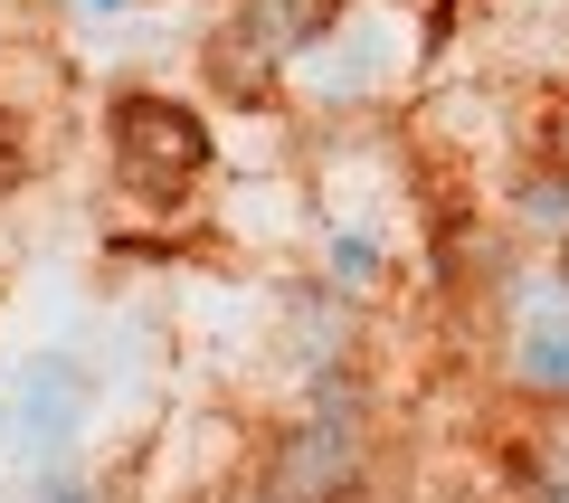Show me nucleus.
<instances>
[{
    "mask_svg": "<svg viewBox=\"0 0 569 503\" xmlns=\"http://www.w3.org/2000/svg\"><path fill=\"white\" fill-rule=\"evenodd\" d=\"M86 427V371L67 352H39L0 381V456L10 465H67Z\"/></svg>",
    "mask_w": 569,
    "mask_h": 503,
    "instance_id": "2",
    "label": "nucleus"
},
{
    "mask_svg": "<svg viewBox=\"0 0 569 503\" xmlns=\"http://www.w3.org/2000/svg\"><path fill=\"white\" fill-rule=\"evenodd\" d=\"M77 10H123V0H77Z\"/></svg>",
    "mask_w": 569,
    "mask_h": 503,
    "instance_id": "9",
    "label": "nucleus"
},
{
    "mask_svg": "<svg viewBox=\"0 0 569 503\" xmlns=\"http://www.w3.org/2000/svg\"><path fill=\"white\" fill-rule=\"evenodd\" d=\"M104 152L114 171L142 190V200H181L190 181H209V161H219V134L190 115L181 96H152V86H123L104 105Z\"/></svg>",
    "mask_w": 569,
    "mask_h": 503,
    "instance_id": "1",
    "label": "nucleus"
},
{
    "mask_svg": "<svg viewBox=\"0 0 569 503\" xmlns=\"http://www.w3.org/2000/svg\"><path fill=\"white\" fill-rule=\"evenodd\" d=\"M247 503H266V494H247Z\"/></svg>",
    "mask_w": 569,
    "mask_h": 503,
    "instance_id": "10",
    "label": "nucleus"
},
{
    "mask_svg": "<svg viewBox=\"0 0 569 503\" xmlns=\"http://www.w3.org/2000/svg\"><path fill=\"white\" fill-rule=\"evenodd\" d=\"M541 503H569V484H541Z\"/></svg>",
    "mask_w": 569,
    "mask_h": 503,
    "instance_id": "7",
    "label": "nucleus"
},
{
    "mask_svg": "<svg viewBox=\"0 0 569 503\" xmlns=\"http://www.w3.org/2000/svg\"><path fill=\"white\" fill-rule=\"evenodd\" d=\"M48 503H96V494H86V484H48Z\"/></svg>",
    "mask_w": 569,
    "mask_h": 503,
    "instance_id": "6",
    "label": "nucleus"
},
{
    "mask_svg": "<svg viewBox=\"0 0 569 503\" xmlns=\"http://www.w3.org/2000/svg\"><path fill=\"white\" fill-rule=\"evenodd\" d=\"M560 295H569V238H560Z\"/></svg>",
    "mask_w": 569,
    "mask_h": 503,
    "instance_id": "8",
    "label": "nucleus"
},
{
    "mask_svg": "<svg viewBox=\"0 0 569 503\" xmlns=\"http://www.w3.org/2000/svg\"><path fill=\"white\" fill-rule=\"evenodd\" d=\"M512 381H522L531 400L569 408V314H531L522 333H512Z\"/></svg>",
    "mask_w": 569,
    "mask_h": 503,
    "instance_id": "4",
    "label": "nucleus"
},
{
    "mask_svg": "<svg viewBox=\"0 0 569 503\" xmlns=\"http://www.w3.org/2000/svg\"><path fill=\"white\" fill-rule=\"evenodd\" d=\"M550 161H560V171H569V115L550 124Z\"/></svg>",
    "mask_w": 569,
    "mask_h": 503,
    "instance_id": "5",
    "label": "nucleus"
},
{
    "mask_svg": "<svg viewBox=\"0 0 569 503\" xmlns=\"http://www.w3.org/2000/svg\"><path fill=\"white\" fill-rule=\"evenodd\" d=\"M361 475H370L361 427H342V418H295L276 446H266V484H257V494H266V503H361Z\"/></svg>",
    "mask_w": 569,
    "mask_h": 503,
    "instance_id": "3",
    "label": "nucleus"
}]
</instances>
